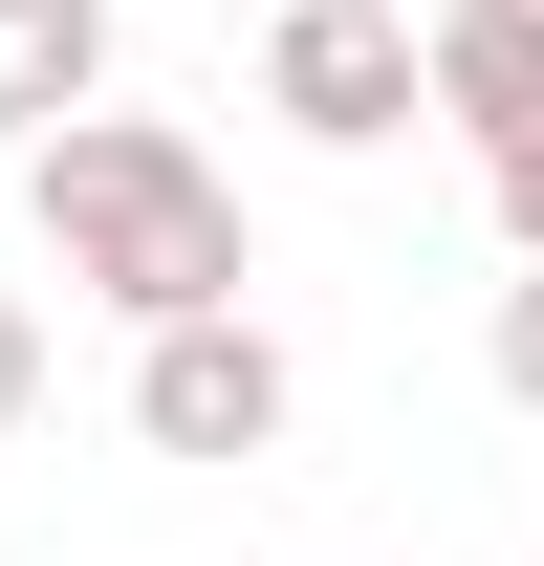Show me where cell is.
I'll use <instances>...</instances> for the list:
<instances>
[{
    "instance_id": "obj_1",
    "label": "cell",
    "mask_w": 544,
    "mask_h": 566,
    "mask_svg": "<svg viewBox=\"0 0 544 566\" xmlns=\"http://www.w3.org/2000/svg\"><path fill=\"white\" fill-rule=\"evenodd\" d=\"M22 218H44V262L109 305V327H218L240 283H262V240H240V175H218L197 132H153V109H87V132L22 153Z\"/></svg>"
},
{
    "instance_id": "obj_2",
    "label": "cell",
    "mask_w": 544,
    "mask_h": 566,
    "mask_svg": "<svg viewBox=\"0 0 544 566\" xmlns=\"http://www.w3.org/2000/svg\"><path fill=\"white\" fill-rule=\"evenodd\" d=\"M262 109H283L305 153H393L414 109H436V22H414V0H283Z\"/></svg>"
},
{
    "instance_id": "obj_3",
    "label": "cell",
    "mask_w": 544,
    "mask_h": 566,
    "mask_svg": "<svg viewBox=\"0 0 544 566\" xmlns=\"http://www.w3.org/2000/svg\"><path fill=\"white\" fill-rule=\"evenodd\" d=\"M283 415H305V370L262 349V305H218V327H153V349H132V436H153V458H283Z\"/></svg>"
},
{
    "instance_id": "obj_4",
    "label": "cell",
    "mask_w": 544,
    "mask_h": 566,
    "mask_svg": "<svg viewBox=\"0 0 544 566\" xmlns=\"http://www.w3.org/2000/svg\"><path fill=\"white\" fill-rule=\"evenodd\" d=\"M436 132H479V175L544 153V0H458L436 22Z\"/></svg>"
},
{
    "instance_id": "obj_5",
    "label": "cell",
    "mask_w": 544,
    "mask_h": 566,
    "mask_svg": "<svg viewBox=\"0 0 544 566\" xmlns=\"http://www.w3.org/2000/svg\"><path fill=\"white\" fill-rule=\"evenodd\" d=\"M109 22L132 0H0V153H44V132L109 109Z\"/></svg>"
},
{
    "instance_id": "obj_6",
    "label": "cell",
    "mask_w": 544,
    "mask_h": 566,
    "mask_svg": "<svg viewBox=\"0 0 544 566\" xmlns=\"http://www.w3.org/2000/svg\"><path fill=\"white\" fill-rule=\"evenodd\" d=\"M44 415V305H22V283H0V436Z\"/></svg>"
},
{
    "instance_id": "obj_7",
    "label": "cell",
    "mask_w": 544,
    "mask_h": 566,
    "mask_svg": "<svg viewBox=\"0 0 544 566\" xmlns=\"http://www.w3.org/2000/svg\"><path fill=\"white\" fill-rule=\"evenodd\" d=\"M501 392H523V415H544V262L501 283Z\"/></svg>"
},
{
    "instance_id": "obj_8",
    "label": "cell",
    "mask_w": 544,
    "mask_h": 566,
    "mask_svg": "<svg viewBox=\"0 0 544 566\" xmlns=\"http://www.w3.org/2000/svg\"><path fill=\"white\" fill-rule=\"evenodd\" d=\"M501 240H523V262H544V153H501Z\"/></svg>"
},
{
    "instance_id": "obj_9",
    "label": "cell",
    "mask_w": 544,
    "mask_h": 566,
    "mask_svg": "<svg viewBox=\"0 0 544 566\" xmlns=\"http://www.w3.org/2000/svg\"><path fill=\"white\" fill-rule=\"evenodd\" d=\"M414 22H458V0H414Z\"/></svg>"
}]
</instances>
